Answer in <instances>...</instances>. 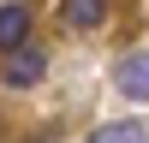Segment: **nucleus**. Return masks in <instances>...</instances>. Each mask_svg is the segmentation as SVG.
<instances>
[{
	"mask_svg": "<svg viewBox=\"0 0 149 143\" xmlns=\"http://www.w3.org/2000/svg\"><path fill=\"white\" fill-rule=\"evenodd\" d=\"M119 95H131V101H149V54H131V60H119Z\"/></svg>",
	"mask_w": 149,
	"mask_h": 143,
	"instance_id": "2",
	"label": "nucleus"
},
{
	"mask_svg": "<svg viewBox=\"0 0 149 143\" xmlns=\"http://www.w3.org/2000/svg\"><path fill=\"white\" fill-rule=\"evenodd\" d=\"M107 12H113V0H60V18H66V24H78V30L107 24Z\"/></svg>",
	"mask_w": 149,
	"mask_h": 143,
	"instance_id": "3",
	"label": "nucleus"
},
{
	"mask_svg": "<svg viewBox=\"0 0 149 143\" xmlns=\"http://www.w3.org/2000/svg\"><path fill=\"white\" fill-rule=\"evenodd\" d=\"M84 143H149V131H143V119H113V125L90 131Z\"/></svg>",
	"mask_w": 149,
	"mask_h": 143,
	"instance_id": "5",
	"label": "nucleus"
},
{
	"mask_svg": "<svg viewBox=\"0 0 149 143\" xmlns=\"http://www.w3.org/2000/svg\"><path fill=\"white\" fill-rule=\"evenodd\" d=\"M24 36H30V6L6 0V6H0V48H18Z\"/></svg>",
	"mask_w": 149,
	"mask_h": 143,
	"instance_id": "4",
	"label": "nucleus"
},
{
	"mask_svg": "<svg viewBox=\"0 0 149 143\" xmlns=\"http://www.w3.org/2000/svg\"><path fill=\"white\" fill-rule=\"evenodd\" d=\"M42 72H48V60L36 54V48H6V66H0V78L12 83V90H30V83H42Z\"/></svg>",
	"mask_w": 149,
	"mask_h": 143,
	"instance_id": "1",
	"label": "nucleus"
}]
</instances>
